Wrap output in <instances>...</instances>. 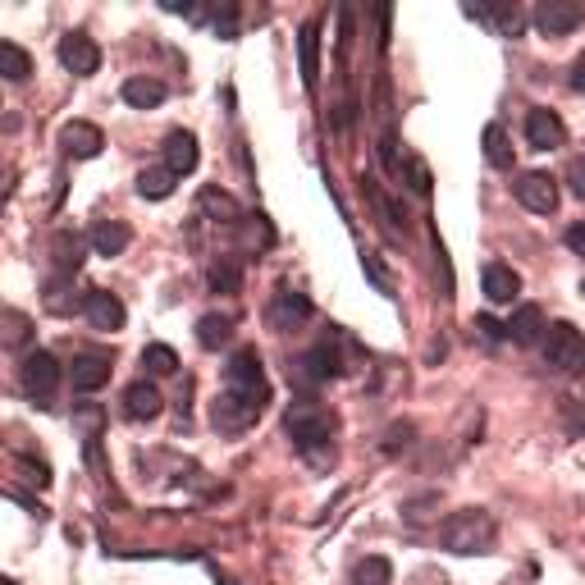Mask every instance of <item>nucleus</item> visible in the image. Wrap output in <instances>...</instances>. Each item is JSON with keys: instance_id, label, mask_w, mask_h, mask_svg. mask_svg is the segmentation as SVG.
Wrapping results in <instances>:
<instances>
[{"instance_id": "1", "label": "nucleus", "mask_w": 585, "mask_h": 585, "mask_svg": "<svg viewBox=\"0 0 585 585\" xmlns=\"http://www.w3.org/2000/svg\"><path fill=\"white\" fill-rule=\"evenodd\" d=\"M440 544H444L448 554H462V558L490 554V544H494V517L481 513V508H462V513H453L440 526Z\"/></svg>"}, {"instance_id": "2", "label": "nucleus", "mask_w": 585, "mask_h": 585, "mask_svg": "<svg viewBox=\"0 0 585 585\" xmlns=\"http://www.w3.org/2000/svg\"><path fill=\"white\" fill-rule=\"evenodd\" d=\"M270 403V389H220V399L211 407V421H215V431L224 435H239L248 431V425L261 416V407Z\"/></svg>"}, {"instance_id": "3", "label": "nucleus", "mask_w": 585, "mask_h": 585, "mask_svg": "<svg viewBox=\"0 0 585 585\" xmlns=\"http://www.w3.org/2000/svg\"><path fill=\"white\" fill-rule=\"evenodd\" d=\"M289 435H293V444L311 457L316 448H325L330 453V440H334V416L325 412V407H316V403H293V412H289Z\"/></svg>"}, {"instance_id": "4", "label": "nucleus", "mask_w": 585, "mask_h": 585, "mask_svg": "<svg viewBox=\"0 0 585 585\" xmlns=\"http://www.w3.org/2000/svg\"><path fill=\"white\" fill-rule=\"evenodd\" d=\"M544 357H549V366L567 371V375H585V334L567 321L549 325V339H544Z\"/></svg>"}, {"instance_id": "5", "label": "nucleus", "mask_w": 585, "mask_h": 585, "mask_svg": "<svg viewBox=\"0 0 585 585\" xmlns=\"http://www.w3.org/2000/svg\"><path fill=\"white\" fill-rule=\"evenodd\" d=\"M513 198H517L526 211H535V215H554V211H558V183H554V174L531 170V174H522V179L513 183Z\"/></svg>"}, {"instance_id": "6", "label": "nucleus", "mask_w": 585, "mask_h": 585, "mask_svg": "<svg viewBox=\"0 0 585 585\" xmlns=\"http://www.w3.org/2000/svg\"><path fill=\"white\" fill-rule=\"evenodd\" d=\"M19 375H23V389H28L37 403L56 399V389H60V362L51 353H28L23 366H19Z\"/></svg>"}, {"instance_id": "7", "label": "nucleus", "mask_w": 585, "mask_h": 585, "mask_svg": "<svg viewBox=\"0 0 585 585\" xmlns=\"http://www.w3.org/2000/svg\"><path fill=\"white\" fill-rule=\"evenodd\" d=\"M581 6L576 0H539V6L531 10V23L544 32V37H567L581 28Z\"/></svg>"}, {"instance_id": "8", "label": "nucleus", "mask_w": 585, "mask_h": 585, "mask_svg": "<svg viewBox=\"0 0 585 585\" xmlns=\"http://www.w3.org/2000/svg\"><path fill=\"white\" fill-rule=\"evenodd\" d=\"M60 64L69 73H78V78H88V73L101 69V47L92 42L88 32H69V37H60Z\"/></svg>"}, {"instance_id": "9", "label": "nucleus", "mask_w": 585, "mask_h": 585, "mask_svg": "<svg viewBox=\"0 0 585 585\" xmlns=\"http://www.w3.org/2000/svg\"><path fill=\"white\" fill-rule=\"evenodd\" d=\"M83 316L92 321V330L114 334V330H124L129 311H124V302L114 297V293H105V289H88V306H83Z\"/></svg>"}, {"instance_id": "10", "label": "nucleus", "mask_w": 585, "mask_h": 585, "mask_svg": "<svg viewBox=\"0 0 585 585\" xmlns=\"http://www.w3.org/2000/svg\"><path fill=\"white\" fill-rule=\"evenodd\" d=\"M60 147H64V155H73V161H92V155H101V147H105V133L88 120H69L60 129Z\"/></svg>"}, {"instance_id": "11", "label": "nucleus", "mask_w": 585, "mask_h": 585, "mask_svg": "<svg viewBox=\"0 0 585 585\" xmlns=\"http://www.w3.org/2000/svg\"><path fill=\"white\" fill-rule=\"evenodd\" d=\"M526 142H531L535 151H558V147L567 142V129H563V120H558L554 110L535 105V110L526 114Z\"/></svg>"}, {"instance_id": "12", "label": "nucleus", "mask_w": 585, "mask_h": 585, "mask_svg": "<svg viewBox=\"0 0 585 585\" xmlns=\"http://www.w3.org/2000/svg\"><path fill=\"white\" fill-rule=\"evenodd\" d=\"M161 155H165V170H170L174 179L192 174V170H198V161H202V151H198V138H192L188 129H174V133L165 138Z\"/></svg>"}, {"instance_id": "13", "label": "nucleus", "mask_w": 585, "mask_h": 585, "mask_svg": "<svg viewBox=\"0 0 585 585\" xmlns=\"http://www.w3.org/2000/svg\"><path fill=\"white\" fill-rule=\"evenodd\" d=\"M297 60H302V83H306V92H316V83H321V23L316 19H306L297 28Z\"/></svg>"}, {"instance_id": "14", "label": "nucleus", "mask_w": 585, "mask_h": 585, "mask_svg": "<svg viewBox=\"0 0 585 585\" xmlns=\"http://www.w3.org/2000/svg\"><path fill=\"white\" fill-rule=\"evenodd\" d=\"M481 289H485V297H490L494 306H503V302H517V293H522V275H517L513 265L490 261V265L481 270Z\"/></svg>"}, {"instance_id": "15", "label": "nucleus", "mask_w": 585, "mask_h": 585, "mask_svg": "<svg viewBox=\"0 0 585 585\" xmlns=\"http://www.w3.org/2000/svg\"><path fill=\"white\" fill-rule=\"evenodd\" d=\"M224 384L229 389H270L265 384V371H261V353L256 347H239L224 366Z\"/></svg>"}, {"instance_id": "16", "label": "nucleus", "mask_w": 585, "mask_h": 585, "mask_svg": "<svg viewBox=\"0 0 585 585\" xmlns=\"http://www.w3.org/2000/svg\"><path fill=\"white\" fill-rule=\"evenodd\" d=\"M161 407H165V399H161V389H155L151 380H138V384L124 389V416L129 421H155Z\"/></svg>"}, {"instance_id": "17", "label": "nucleus", "mask_w": 585, "mask_h": 585, "mask_svg": "<svg viewBox=\"0 0 585 585\" xmlns=\"http://www.w3.org/2000/svg\"><path fill=\"white\" fill-rule=\"evenodd\" d=\"M508 339L522 343V347H544L549 339V321H544L539 306H517V316L508 321Z\"/></svg>"}, {"instance_id": "18", "label": "nucleus", "mask_w": 585, "mask_h": 585, "mask_svg": "<svg viewBox=\"0 0 585 585\" xmlns=\"http://www.w3.org/2000/svg\"><path fill=\"white\" fill-rule=\"evenodd\" d=\"M32 316L28 311H14V306H0V347H10V353H23L32 343Z\"/></svg>"}, {"instance_id": "19", "label": "nucleus", "mask_w": 585, "mask_h": 585, "mask_svg": "<svg viewBox=\"0 0 585 585\" xmlns=\"http://www.w3.org/2000/svg\"><path fill=\"white\" fill-rule=\"evenodd\" d=\"M297 375H306V380H334V375H343V362L334 353V343L325 339V343L311 347V353L297 362Z\"/></svg>"}, {"instance_id": "20", "label": "nucleus", "mask_w": 585, "mask_h": 585, "mask_svg": "<svg viewBox=\"0 0 585 585\" xmlns=\"http://www.w3.org/2000/svg\"><path fill=\"white\" fill-rule=\"evenodd\" d=\"M69 380H73L78 394H97V389L110 380V357H101V353L78 357V362H73V371H69Z\"/></svg>"}, {"instance_id": "21", "label": "nucleus", "mask_w": 585, "mask_h": 585, "mask_svg": "<svg viewBox=\"0 0 585 585\" xmlns=\"http://www.w3.org/2000/svg\"><path fill=\"white\" fill-rule=\"evenodd\" d=\"M129 239H133V233H129L124 220H97L92 224V252L97 256H120L129 248Z\"/></svg>"}, {"instance_id": "22", "label": "nucleus", "mask_w": 585, "mask_h": 585, "mask_svg": "<svg viewBox=\"0 0 585 585\" xmlns=\"http://www.w3.org/2000/svg\"><path fill=\"white\" fill-rule=\"evenodd\" d=\"M275 325H284V330H293V325H302V321H311V302H306V293H297V289H280L275 293Z\"/></svg>"}, {"instance_id": "23", "label": "nucleus", "mask_w": 585, "mask_h": 585, "mask_svg": "<svg viewBox=\"0 0 585 585\" xmlns=\"http://www.w3.org/2000/svg\"><path fill=\"white\" fill-rule=\"evenodd\" d=\"M120 92H124V101H129L133 110H155V105L165 101V83H161V78H147V73L129 78Z\"/></svg>"}, {"instance_id": "24", "label": "nucleus", "mask_w": 585, "mask_h": 585, "mask_svg": "<svg viewBox=\"0 0 585 585\" xmlns=\"http://www.w3.org/2000/svg\"><path fill=\"white\" fill-rule=\"evenodd\" d=\"M476 19H485L494 32H503V37H522L526 32V14L517 10V6H494V10H472Z\"/></svg>"}, {"instance_id": "25", "label": "nucleus", "mask_w": 585, "mask_h": 585, "mask_svg": "<svg viewBox=\"0 0 585 585\" xmlns=\"http://www.w3.org/2000/svg\"><path fill=\"white\" fill-rule=\"evenodd\" d=\"M481 142H485V161H490L494 170H513L517 155H513V142H508V133H503V124H490Z\"/></svg>"}, {"instance_id": "26", "label": "nucleus", "mask_w": 585, "mask_h": 585, "mask_svg": "<svg viewBox=\"0 0 585 585\" xmlns=\"http://www.w3.org/2000/svg\"><path fill=\"white\" fill-rule=\"evenodd\" d=\"M170 192H174V174H170L165 165H161V170H142V174H138V198H142V202H165Z\"/></svg>"}, {"instance_id": "27", "label": "nucleus", "mask_w": 585, "mask_h": 585, "mask_svg": "<svg viewBox=\"0 0 585 585\" xmlns=\"http://www.w3.org/2000/svg\"><path fill=\"white\" fill-rule=\"evenodd\" d=\"M32 73V56L14 42H0V78H10V83H23Z\"/></svg>"}, {"instance_id": "28", "label": "nucleus", "mask_w": 585, "mask_h": 585, "mask_svg": "<svg viewBox=\"0 0 585 585\" xmlns=\"http://www.w3.org/2000/svg\"><path fill=\"white\" fill-rule=\"evenodd\" d=\"M56 265L64 280H73V270L83 265V239L78 233H56Z\"/></svg>"}, {"instance_id": "29", "label": "nucleus", "mask_w": 585, "mask_h": 585, "mask_svg": "<svg viewBox=\"0 0 585 585\" xmlns=\"http://www.w3.org/2000/svg\"><path fill=\"white\" fill-rule=\"evenodd\" d=\"M202 211L215 215V220H224V224H239V220H243L239 202H233L229 192H220V188H202Z\"/></svg>"}, {"instance_id": "30", "label": "nucleus", "mask_w": 585, "mask_h": 585, "mask_svg": "<svg viewBox=\"0 0 585 585\" xmlns=\"http://www.w3.org/2000/svg\"><path fill=\"white\" fill-rule=\"evenodd\" d=\"M229 339H233V321L229 316H215V311H211V316L198 321V343L211 347V353H215V347H224Z\"/></svg>"}, {"instance_id": "31", "label": "nucleus", "mask_w": 585, "mask_h": 585, "mask_svg": "<svg viewBox=\"0 0 585 585\" xmlns=\"http://www.w3.org/2000/svg\"><path fill=\"white\" fill-rule=\"evenodd\" d=\"M394 581V567H389V558H362L353 567V585H389Z\"/></svg>"}, {"instance_id": "32", "label": "nucleus", "mask_w": 585, "mask_h": 585, "mask_svg": "<svg viewBox=\"0 0 585 585\" xmlns=\"http://www.w3.org/2000/svg\"><path fill=\"white\" fill-rule=\"evenodd\" d=\"M142 366L151 375H174L179 371V353H174V347H165V343H151L147 353H142Z\"/></svg>"}, {"instance_id": "33", "label": "nucleus", "mask_w": 585, "mask_h": 585, "mask_svg": "<svg viewBox=\"0 0 585 585\" xmlns=\"http://www.w3.org/2000/svg\"><path fill=\"white\" fill-rule=\"evenodd\" d=\"M362 270H366V275H371V284H375L380 293H394V280H389V270H384V265H380V261H375L371 252L362 256Z\"/></svg>"}, {"instance_id": "34", "label": "nucleus", "mask_w": 585, "mask_h": 585, "mask_svg": "<svg viewBox=\"0 0 585 585\" xmlns=\"http://www.w3.org/2000/svg\"><path fill=\"white\" fill-rule=\"evenodd\" d=\"M403 170H407V179H412V192H421V198H425V192H431V170H425L416 155H412V161H403Z\"/></svg>"}, {"instance_id": "35", "label": "nucleus", "mask_w": 585, "mask_h": 585, "mask_svg": "<svg viewBox=\"0 0 585 585\" xmlns=\"http://www.w3.org/2000/svg\"><path fill=\"white\" fill-rule=\"evenodd\" d=\"M73 425H78V431H88V444H92V440H97V431H101V407H78Z\"/></svg>"}, {"instance_id": "36", "label": "nucleus", "mask_w": 585, "mask_h": 585, "mask_svg": "<svg viewBox=\"0 0 585 585\" xmlns=\"http://www.w3.org/2000/svg\"><path fill=\"white\" fill-rule=\"evenodd\" d=\"M211 284L215 289H239V270H233V265H215L211 270Z\"/></svg>"}, {"instance_id": "37", "label": "nucleus", "mask_w": 585, "mask_h": 585, "mask_svg": "<svg viewBox=\"0 0 585 585\" xmlns=\"http://www.w3.org/2000/svg\"><path fill=\"white\" fill-rule=\"evenodd\" d=\"M567 188L585 202V161H572V165H567Z\"/></svg>"}, {"instance_id": "38", "label": "nucleus", "mask_w": 585, "mask_h": 585, "mask_svg": "<svg viewBox=\"0 0 585 585\" xmlns=\"http://www.w3.org/2000/svg\"><path fill=\"white\" fill-rule=\"evenodd\" d=\"M215 32H220V37H233V32H239V14H233V6H224V10L215 14Z\"/></svg>"}, {"instance_id": "39", "label": "nucleus", "mask_w": 585, "mask_h": 585, "mask_svg": "<svg viewBox=\"0 0 585 585\" xmlns=\"http://www.w3.org/2000/svg\"><path fill=\"white\" fill-rule=\"evenodd\" d=\"M407 435H412V425H407V421L394 425V431H389V440H384V453H399V448L407 444Z\"/></svg>"}, {"instance_id": "40", "label": "nucleus", "mask_w": 585, "mask_h": 585, "mask_svg": "<svg viewBox=\"0 0 585 585\" xmlns=\"http://www.w3.org/2000/svg\"><path fill=\"white\" fill-rule=\"evenodd\" d=\"M567 83H572V92H585V51L572 60V69H567Z\"/></svg>"}, {"instance_id": "41", "label": "nucleus", "mask_w": 585, "mask_h": 585, "mask_svg": "<svg viewBox=\"0 0 585 585\" xmlns=\"http://www.w3.org/2000/svg\"><path fill=\"white\" fill-rule=\"evenodd\" d=\"M476 330H481L485 339H494V343L508 339V325H498V321H490V316H476Z\"/></svg>"}, {"instance_id": "42", "label": "nucleus", "mask_w": 585, "mask_h": 585, "mask_svg": "<svg viewBox=\"0 0 585 585\" xmlns=\"http://www.w3.org/2000/svg\"><path fill=\"white\" fill-rule=\"evenodd\" d=\"M563 239H567V248H572L576 256H585V224H567Z\"/></svg>"}, {"instance_id": "43", "label": "nucleus", "mask_w": 585, "mask_h": 585, "mask_svg": "<svg viewBox=\"0 0 585 585\" xmlns=\"http://www.w3.org/2000/svg\"><path fill=\"white\" fill-rule=\"evenodd\" d=\"M0 585H14V581H6V576H0Z\"/></svg>"}, {"instance_id": "44", "label": "nucleus", "mask_w": 585, "mask_h": 585, "mask_svg": "<svg viewBox=\"0 0 585 585\" xmlns=\"http://www.w3.org/2000/svg\"><path fill=\"white\" fill-rule=\"evenodd\" d=\"M581 293H585V280H581Z\"/></svg>"}]
</instances>
